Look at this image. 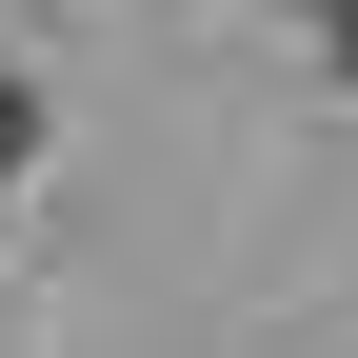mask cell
<instances>
[{
    "label": "cell",
    "mask_w": 358,
    "mask_h": 358,
    "mask_svg": "<svg viewBox=\"0 0 358 358\" xmlns=\"http://www.w3.org/2000/svg\"><path fill=\"white\" fill-rule=\"evenodd\" d=\"M319 40H338V80H358V0H338V20H319Z\"/></svg>",
    "instance_id": "cell-1"
}]
</instances>
